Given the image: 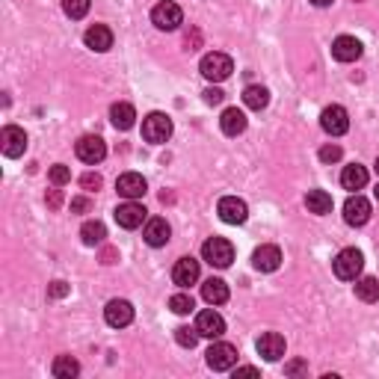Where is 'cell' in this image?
I'll use <instances>...</instances> for the list:
<instances>
[{
  "label": "cell",
  "mask_w": 379,
  "mask_h": 379,
  "mask_svg": "<svg viewBox=\"0 0 379 379\" xmlns=\"http://www.w3.org/2000/svg\"><path fill=\"white\" fill-rule=\"evenodd\" d=\"M199 71H202L205 81L222 83L226 77H231L234 60L228 57V53H222V51H210V53H205V57H202V62H199Z\"/></svg>",
  "instance_id": "1"
},
{
  "label": "cell",
  "mask_w": 379,
  "mask_h": 379,
  "mask_svg": "<svg viewBox=\"0 0 379 379\" xmlns=\"http://www.w3.org/2000/svg\"><path fill=\"white\" fill-rule=\"evenodd\" d=\"M362 267H364V255L355 249V246H347L335 255V261H332V270L341 282H355V278L362 276Z\"/></svg>",
  "instance_id": "2"
},
{
  "label": "cell",
  "mask_w": 379,
  "mask_h": 379,
  "mask_svg": "<svg viewBox=\"0 0 379 379\" xmlns=\"http://www.w3.org/2000/svg\"><path fill=\"white\" fill-rule=\"evenodd\" d=\"M202 258H205L210 267H217V270H226V267H231V261H234L231 240H226V237H210V240H205Z\"/></svg>",
  "instance_id": "3"
},
{
  "label": "cell",
  "mask_w": 379,
  "mask_h": 379,
  "mask_svg": "<svg viewBox=\"0 0 379 379\" xmlns=\"http://www.w3.org/2000/svg\"><path fill=\"white\" fill-rule=\"evenodd\" d=\"M172 137V119L166 113H149L142 119V140L151 142V146H160Z\"/></svg>",
  "instance_id": "4"
},
{
  "label": "cell",
  "mask_w": 379,
  "mask_h": 379,
  "mask_svg": "<svg viewBox=\"0 0 379 379\" xmlns=\"http://www.w3.org/2000/svg\"><path fill=\"white\" fill-rule=\"evenodd\" d=\"M205 359H208L210 371H234V364H237V347L228 341H217L208 347Z\"/></svg>",
  "instance_id": "5"
},
{
  "label": "cell",
  "mask_w": 379,
  "mask_h": 379,
  "mask_svg": "<svg viewBox=\"0 0 379 379\" xmlns=\"http://www.w3.org/2000/svg\"><path fill=\"white\" fill-rule=\"evenodd\" d=\"M74 154L81 158L83 163L89 166H95V163H101L107 158V142L98 137V133H86V137H81L74 142Z\"/></svg>",
  "instance_id": "6"
},
{
  "label": "cell",
  "mask_w": 379,
  "mask_h": 379,
  "mask_svg": "<svg viewBox=\"0 0 379 379\" xmlns=\"http://www.w3.org/2000/svg\"><path fill=\"white\" fill-rule=\"evenodd\" d=\"M151 24L158 30H178L184 24V12L181 6L172 3V0H163V3H158L151 9Z\"/></svg>",
  "instance_id": "7"
},
{
  "label": "cell",
  "mask_w": 379,
  "mask_h": 379,
  "mask_svg": "<svg viewBox=\"0 0 379 379\" xmlns=\"http://www.w3.org/2000/svg\"><path fill=\"white\" fill-rule=\"evenodd\" d=\"M320 128L329 133V137H344L350 130V113L341 104H332L320 113Z\"/></svg>",
  "instance_id": "8"
},
{
  "label": "cell",
  "mask_w": 379,
  "mask_h": 379,
  "mask_svg": "<svg viewBox=\"0 0 379 379\" xmlns=\"http://www.w3.org/2000/svg\"><path fill=\"white\" fill-rule=\"evenodd\" d=\"M217 214L222 222H228V226H243V222L249 219V208L237 196H222L217 205Z\"/></svg>",
  "instance_id": "9"
},
{
  "label": "cell",
  "mask_w": 379,
  "mask_h": 379,
  "mask_svg": "<svg viewBox=\"0 0 379 379\" xmlns=\"http://www.w3.org/2000/svg\"><path fill=\"white\" fill-rule=\"evenodd\" d=\"M104 320H107V326H113V329H125L133 323V305L128 299H110L104 308Z\"/></svg>",
  "instance_id": "10"
},
{
  "label": "cell",
  "mask_w": 379,
  "mask_h": 379,
  "mask_svg": "<svg viewBox=\"0 0 379 379\" xmlns=\"http://www.w3.org/2000/svg\"><path fill=\"white\" fill-rule=\"evenodd\" d=\"M371 219V202H367L364 196H350L347 202H344V222L347 226H353V228H359V226H364V222Z\"/></svg>",
  "instance_id": "11"
},
{
  "label": "cell",
  "mask_w": 379,
  "mask_h": 379,
  "mask_svg": "<svg viewBox=\"0 0 379 379\" xmlns=\"http://www.w3.org/2000/svg\"><path fill=\"white\" fill-rule=\"evenodd\" d=\"M116 190H119L121 199H130V202H137V199L146 196L149 184H146V178H142L140 172H121V175L116 178Z\"/></svg>",
  "instance_id": "12"
},
{
  "label": "cell",
  "mask_w": 379,
  "mask_h": 379,
  "mask_svg": "<svg viewBox=\"0 0 379 379\" xmlns=\"http://www.w3.org/2000/svg\"><path fill=\"white\" fill-rule=\"evenodd\" d=\"M252 267L261 273H276L282 267V249L273 246V243H264V246L252 252Z\"/></svg>",
  "instance_id": "13"
},
{
  "label": "cell",
  "mask_w": 379,
  "mask_h": 379,
  "mask_svg": "<svg viewBox=\"0 0 379 379\" xmlns=\"http://www.w3.org/2000/svg\"><path fill=\"white\" fill-rule=\"evenodd\" d=\"M0 149H3L6 158H21L27 151V133L15 125H6L3 133H0Z\"/></svg>",
  "instance_id": "14"
},
{
  "label": "cell",
  "mask_w": 379,
  "mask_h": 379,
  "mask_svg": "<svg viewBox=\"0 0 379 379\" xmlns=\"http://www.w3.org/2000/svg\"><path fill=\"white\" fill-rule=\"evenodd\" d=\"M255 350H258V355H264V362H278L285 355L287 344L278 332H264V335L255 341Z\"/></svg>",
  "instance_id": "15"
},
{
  "label": "cell",
  "mask_w": 379,
  "mask_h": 379,
  "mask_svg": "<svg viewBox=\"0 0 379 379\" xmlns=\"http://www.w3.org/2000/svg\"><path fill=\"white\" fill-rule=\"evenodd\" d=\"M142 237H146V243L151 249H160V246H166L169 243V237H172V226L166 222L163 217H151L149 222H146V231H142Z\"/></svg>",
  "instance_id": "16"
},
{
  "label": "cell",
  "mask_w": 379,
  "mask_h": 379,
  "mask_svg": "<svg viewBox=\"0 0 379 379\" xmlns=\"http://www.w3.org/2000/svg\"><path fill=\"white\" fill-rule=\"evenodd\" d=\"M196 329L202 338H219L222 332H226V320H222V314H217L214 308H205V311H199V317H196Z\"/></svg>",
  "instance_id": "17"
},
{
  "label": "cell",
  "mask_w": 379,
  "mask_h": 379,
  "mask_svg": "<svg viewBox=\"0 0 379 379\" xmlns=\"http://www.w3.org/2000/svg\"><path fill=\"white\" fill-rule=\"evenodd\" d=\"M146 214H149L146 208L137 205V202H130V199H128L125 205H119V208H116V222H119L121 228L133 231V228H140L142 222H146Z\"/></svg>",
  "instance_id": "18"
},
{
  "label": "cell",
  "mask_w": 379,
  "mask_h": 379,
  "mask_svg": "<svg viewBox=\"0 0 379 379\" xmlns=\"http://www.w3.org/2000/svg\"><path fill=\"white\" fill-rule=\"evenodd\" d=\"M83 42H86V48L89 51H95V53H104L113 48V30L104 27V24H92L86 33H83Z\"/></svg>",
  "instance_id": "19"
},
{
  "label": "cell",
  "mask_w": 379,
  "mask_h": 379,
  "mask_svg": "<svg viewBox=\"0 0 379 379\" xmlns=\"http://www.w3.org/2000/svg\"><path fill=\"white\" fill-rule=\"evenodd\" d=\"M246 125H249V119H246V113H243V110H237V107H226V110H222L219 128H222V133H226V137H240V133L246 130Z\"/></svg>",
  "instance_id": "20"
},
{
  "label": "cell",
  "mask_w": 379,
  "mask_h": 379,
  "mask_svg": "<svg viewBox=\"0 0 379 379\" xmlns=\"http://www.w3.org/2000/svg\"><path fill=\"white\" fill-rule=\"evenodd\" d=\"M199 261L196 258H178L175 267H172V282L178 287H190V285H196L199 282Z\"/></svg>",
  "instance_id": "21"
},
{
  "label": "cell",
  "mask_w": 379,
  "mask_h": 379,
  "mask_svg": "<svg viewBox=\"0 0 379 379\" xmlns=\"http://www.w3.org/2000/svg\"><path fill=\"white\" fill-rule=\"evenodd\" d=\"M332 57L338 62H355L362 57V42L355 36H338L332 42Z\"/></svg>",
  "instance_id": "22"
},
{
  "label": "cell",
  "mask_w": 379,
  "mask_h": 379,
  "mask_svg": "<svg viewBox=\"0 0 379 379\" xmlns=\"http://www.w3.org/2000/svg\"><path fill=\"white\" fill-rule=\"evenodd\" d=\"M110 121H113L116 130H130L133 121H137V110H133V104L128 101H119L110 107Z\"/></svg>",
  "instance_id": "23"
},
{
  "label": "cell",
  "mask_w": 379,
  "mask_h": 379,
  "mask_svg": "<svg viewBox=\"0 0 379 379\" xmlns=\"http://www.w3.org/2000/svg\"><path fill=\"white\" fill-rule=\"evenodd\" d=\"M202 296L208 305H222L228 303V285L222 282V278H208V282L202 285Z\"/></svg>",
  "instance_id": "24"
},
{
  "label": "cell",
  "mask_w": 379,
  "mask_h": 379,
  "mask_svg": "<svg viewBox=\"0 0 379 379\" xmlns=\"http://www.w3.org/2000/svg\"><path fill=\"white\" fill-rule=\"evenodd\" d=\"M341 184L344 190H362L367 184V169L362 163H350V166H344V172H341Z\"/></svg>",
  "instance_id": "25"
},
{
  "label": "cell",
  "mask_w": 379,
  "mask_h": 379,
  "mask_svg": "<svg viewBox=\"0 0 379 379\" xmlns=\"http://www.w3.org/2000/svg\"><path fill=\"white\" fill-rule=\"evenodd\" d=\"M305 208L317 217H326V214H332V196L326 193V190H308Z\"/></svg>",
  "instance_id": "26"
},
{
  "label": "cell",
  "mask_w": 379,
  "mask_h": 379,
  "mask_svg": "<svg viewBox=\"0 0 379 379\" xmlns=\"http://www.w3.org/2000/svg\"><path fill=\"white\" fill-rule=\"evenodd\" d=\"M243 104H246L249 110H264L267 104H270V89L258 86V83L246 86V89H243Z\"/></svg>",
  "instance_id": "27"
},
{
  "label": "cell",
  "mask_w": 379,
  "mask_h": 379,
  "mask_svg": "<svg viewBox=\"0 0 379 379\" xmlns=\"http://www.w3.org/2000/svg\"><path fill=\"white\" fill-rule=\"evenodd\" d=\"M81 237H83L86 246H101L104 237H107V226L104 222H98V219H89V222H83Z\"/></svg>",
  "instance_id": "28"
},
{
  "label": "cell",
  "mask_w": 379,
  "mask_h": 379,
  "mask_svg": "<svg viewBox=\"0 0 379 379\" xmlns=\"http://www.w3.org/2000/svg\"><path fill=\"white\" fill-rule=\"evenodd\" d=\"M355 296H359L362 303H376L379 299V278H373V276L355 278Z\"/></svg>",
  "instance_id": "29"
},
{
  "label": "cell",
  "mask_w": 379,
  "mask_h": 379,
  "mask_svg": "<svg viewBox=\"0 0 379 379\" xmlns=\"http://www.w3.org/2000/svg\"><path fill=\"white\" fill-rule=\"evenodd\" d=\"M51 373L57 379H71L81 373V364H77V359H71V355H57L51 364Z\"/></svg>",
  "instance_id": "30"
},
{
  "label": "cell",
  "mask_w": 379,
  "mask_h": 379,
  "mask_svg": "<svg viewBox=\"0 0 379 379\" xmlns=\"http://www.w3.org/2000/svg\"><path fill=\"white\" fill-rule=\"evenodd\" d=\"M89 6H92V0H62V12L71 21H81L89 12Z\"/></svg>",
  "instance_id": "31"
},
{
  "label": "cell",
  "mask_w": 379,
  "mask_h": 379,
  "mask_svg": "<svg viewBox=\"0 0 379 379\" xmlns=\"http://www.w3.org/2000/svg\"><path fill=\"white\" fill-rule=\"evenodd\" d=\"M199 338H202V335H199L196 326H193V329H190V326H178V329H175V341L181 344L184 350H193L196 344H199Z\"/></svg>",
  "instance_id": "32"
},
{
  "label": "cell",
  "mask_w": 379,
  "mask_h": 379,
  "mask_svg": "<svg viewBox=\"0 0 379 379\" xmlns=\"http://www.w3.org/2000/svg\"><path fill=\"white\" fill-rule=\"evenodd\" d=\"M48 181L53 184V187H65L71 181V169L65 163H53L51 169H48Z\"/></svg>",
  "instance_id": "33"
},
{
  "label": "cell",
  "mask_w": 379,
  "mask_h": 379,
  "mask_svg": "<svg viewBox=\"0 0 379 379\" xmlns=\"http://www.w3.org/2000/svg\"><path fill=\"white\" fill-rule=\"evenodd\" d=\"M169 308L175 311V314H190V311L196 308V303H193V296H190V294H175L169 299Z\"/></svg>",
  "instance_id": "34"
},
{
  "label": "cell",
  "mask_w": 379,
  "mask_h": 379,
  "mask_svg": "<svg viewBox=\"0 0 379 379\" xmlns=\"http://www.w3.org/2000/svg\"><path fill=\"white\" fill-rule=\"evenodd\" d=\"M69 294H71V285L62 282V278H57V282L48 285V296L51 299H62V296H69Z\"/></svg>",
  "instance_id": "35"
},
{
  "label": "cell",
  "mask_w": 379,
  "mask_h": 379,
  "mask_svg": "<svg viewBox=\"0 0 379 379\" xmlns=\"http://www.w3.org/2000/svg\"><path fill=\"white\" fill-rule=\"evenodd\" d=\"M341 154H344L341 146H323V149H320V160H323V163H338Z\"/></svg>",
  "instance_id": "36"
},
{
  "label": "cell",
  "mask_w": 379,
  "mask_h": 379,
  "mask_svg": "<svg viewBox=\"0 0 379 379\" xmlns=\"http://www.w3.org/2000/svg\"><path fill=\"white\" fill-rule=\"evenodd\" d=\"M222 98H226V92H222V89H217V86H210V89H205V104H210V107H217V104H222Z\"/></svg>",
  "instance_id": "37"
},
{
  "label": "cell",
  "mask_w": 379,
  "mask_h": 379,
  "mask_svg": "<svg viewBox=\"0 0 379 379\" xmlns=\"http://www.w3.org/2000/svg\"><path fill=\"white\" fill-rule=\"evenodd\" d=\"M81 187H83V190H98V187H101V175L86 172V175L81 178Z\"/></svg>",
  "instance_id": "38"
},
{
  "label": "cell",
  "mask_w": 379,
  "mask_h": 379,
  "mask_svg": "<svg viewBox=\"0 0 379 379\" xmlns=\"http://www.w3.org/2000/svg\"><path fill=\"white\" fill-rule=\"evenodd\" d=\"M89 208H92V202H89L86 196H77V199H71V214H86Z\"/></svg>",
  "instance_id": "39"
},
{
  "label": "cell",
  "mask_w": 379,
  "mask_h": 379,
  "mask_svg": "<svg viewBox=\"0 0 379 379\" xmlns=\"http://www.w3.org/2000/svg\"><path fill=\"white\" fill-rule=\"evenodd\" d=\"M308 367L305 362H291V364H285V373H291V376H299V373H305Z\"/></svg>",
  "instance_id": "40"
},
{
  "label": "cell",
  "mask_w": 379,
  "mask_h": 379,
  "mask_svg": "<svg viewBox=\"0 0 379 379\" xmlns=\"http://www.w3.org/2000/svg\"><path fill=\"white\" fill-rule=\"evenodd\" d=\"M234 376H258V367H249V364L237 367V364H234Z\"/></svg>",
  "instance_id": "41"
},
{
  "label": "cell",
  "mask_w": 379,
  "mask_h": 379,
  "mask_svg": "<svg viewBox=\"0 0 379 379\" xmlns=\"http://www.w3.org/2000/svg\"><path fill=\"white\" fill-rule=\"evenodd\" d=\"M62 205V196H60V190H51V196H48V208L57 210Z\"/></svg>",
  "instance_id": "42"
},
{
  "label": "cell",
  "mask_w": 379,
  "mask_h": 379,
  "mask_svg": "<svg viewBox=\"0 0 379 379\" xmlns=\"http://www.w3.org/2000/svg\"><path fill=\"white\" fill-rule=\"evenodd\" d=\"M308 3H311V6H317V9H326V6L335 3V0H308Z\"/></svg>",
  "instance_id": "43"
},
{
  "label": "cell",
  "mask_w": 379,
  "mask_h": 379,
  "mask_svg": "<svg viewBox=\"0 0 379 379\" xmlns=\"http://www.w3.org/2000/svg\"><path fill=\"white\" fill-rule=\"evenodd\" d=\"M113 258H116V249H107L104 252V264H113Z\"/></svg>",
  "instance_id": "44"
},
{
  "label": "cell",
  "mask_w": 379,
  "mask_h": 379,
  "mask_svg": "<svg viewBox=\"0 0 379 379\" xmlns=\"http://www.w3.org/2000/svg\"><path fill=\"white\" fill-rule=\"evenodd\" d=\"M376 172H379V154H376Z\"/></svg>",
  "instance_id": "45"
},
{
  "label": "cell",
  "mask_w": 379,
  "mask_h": 379,
  "mask_svg": "<svg viewBox=\"0 0 379 379\" xmlns=\"http://www.w3.org/2000/svg\"><path fill=\"white\" fill-rule=\"evenodd\" d=\"M376 199H379V187H376Z\"/></svg>",
  "instance_id": "46"
}]
</instances>
